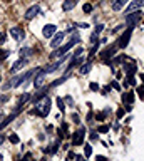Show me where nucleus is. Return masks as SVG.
I'll return each mask as SVG.
<instances>
[{
    "label": "nucleus",
    "mask_w": 144,
    "mask_h": 161,
    "mask_svg": "<svg viewBox=\"0 0 144 161\" xmlns=\"http://www.w3.org/2000/svg\"><path fill=\"white\" fill-rule=\"evenodd\" d=\"M97 49H99V40H97L96 44H92V49H91V52H89V57H92V55H96Z\"/></svg>",
    "instance_id": "32"
},
{
    "label": "nucleus",
    "mask_w": 144,
    "mask_h": 161,
    "mask_svg": "<svg viewBox=\"0 0 144 161\" xmlns=\"http://www.w3.org/2000/svg\"><path fill=\"white\" fill-rule=\"evenodd\" d=\"M127 2H129V0H112V10H114V12H119V10H121Z\"/></svg>",
    "instance_id": "21"
},
{
    "label": "nucleus",
    "mask_w": 144,
    "mask_h": 161,
    "mask_svg": "<svg viewBox=\"0 0 144 161\" xmlns=\"http://www.w3.org/2000/svg\"><path fill=\"white\" fill-rule=\"evenodd\" d=\"M40 5H32L30 8H27V12H25V15H24V17H25V20H32L34 17H37L39 14H40Z\"/></svg>",
    "instance_id": "13"
},
{
    "label": "nucleus",
    "mask_w": 144,
    "mask_h": 161,
    "mask_svg": "<svg viewBox=\"0 0 144 161\" xmlns=\"http://www.w3.org/2000/svg\"><path fill=\"white\" fill-rule=\"evenodd\" d=\"M87 123H92V113L87 114Z\"/></svg>",
    "instance_id": "50"
},
{
    "label": "nucleus",
    "mask_w": 144,
    "mask_h": 161,
    "mask_svg": "<svg viewBox=\"0 0 144 161\" xmlns=\"http://www.w3.org/2000/svg\"><path fill=\"white\" fill-rule=\"evenodd\" d=\"M10 35L13 37V40L22 42V40L25 39V30L20 29V27H12V29H10Z\"/></svg>",
    "instance_id": "12"
},
{
    "label": "nucleus",
    "mask_w": 144,
    "mask_h": 161,
    "mask_svg": "<svg viewBox=\"0 0 144 161\" xmlns=\"http://www.w3.org/2000/svg\"><path fill=\"white\" fill-rule=\"evenodd\" d=\"M8 55H10V50H7V49H0V60H5Z\"/></svg>",
    "instance_id": "29"
},
{
    "label": "nucleus",
    "mask_w": 144,
    "mask_h": 161,
    "mask_svg": "<svg viewBox=\"0 0 144 161\" xmlns=\"http://www.w3.org/2000/svg\"><path fill=\"white\" fill-rule=\"evenodd\" d=\"M40 69H42V67H34V69H30V70H27V72H22L20 75H15V77H12L10 80H8V82L3 84V91H8V89H12V87H19V86H22L27 79L34 77V75H35Z\"/></svg>",
    "instance_id": "1"
},
{
    "label": "nucleus",
    "mask_w": 144,
    "mask_h": 161,
    "mask_svg": "<svg viewBox=\"0 0 144 161\" xmlns=\"http://www.w3.org/2000/svg\"><path fill=\"white\" fill-rule=\"evenodd\" d=\"M97 131H99V133H102V134H106V133H109V126H107V124H104V126H99V128H97Z\"/></svg>",
    "instance_id": "36"
},
{
    "label": "nucleus",
    "mask_w": 144,
    "mask_h": 161,
    "mask_svg": "<svg viewBox=\"0 0 144 161\" xmlns=\"http://www.w3.org/2000/svg\"><path fill=\"white\" fill-rule=\"evenodd\" d=\"M86 133H87L86 126H81V128H79L76 133L72 134L71 144H72V146H82V144H84V138H86Z\"/></svg>",
    "instance_id": "3"
},
{
    "label": "nucleus",
    "mask_w": 144,
    "mask_h": 161,
    "mask_svg": "<svg viewBox=\"0 0 144 161\" xmlns=\"http://www.w3.org/2000/svg\"><path fill=\"white\" fill-rule=\"evenodd\" d=\"M139 77H141V79H142V84H144V74H141V75H139Z\"/></svg>",
    "instance_id": "51"
},
{
    "label": "nucleus",
    "mask_w": 144,
    "mask_h": 161,
    "mask_svg": "<svg viewBox=\"0 0 144 161\" xmlns=\"http://www.w3.org/2000/svg\"><path fill=\"white\" fill-rule=\"evenodd\" d=\"M124 113H126V111H124V108H122V109H119L117 113H116V114H117V119H121L122 116H124Z\"/></svg>",
    "instance_id": "43"
},
{
    "label": "nucleus",
    "mask_w": 144,
    "mask_h": 161,
    "mask_svg": "<svg viewBox=\"0 0 144 161\" xmlns=\"http://www.w3.org/2000/svg\"><path fill=\"white\" fill-rule=\"evenodd\" d=\"M82 52H84V49H82V47H77V49L72 52V59H74V57H79V55H82Z\"/></svg>",
    "instance_id": "35"
},
{
    "label": "nucleus",
    "mask_w": 144,
    "mask_h": 161,
    "mask_svg": "<svg viewBox=\"0 0 144 161\" xmlns=\"http://www.w3.org/2000/svg\"><path fill=\"white\" fill-rule=\"evenodd\" d=\"M91 69H92V64H91V62H86V64H82V65H81V74L87 75L89 72H91Z\"/></svg>",
    "instance_id": "24"
},
{
    "label": "nucleus",
    "mask_w": 144,
    "mask_h": 161,
    "mask_svg": "<svg viewBox=\"0 0 144 161\" xmlns=\"http://www.w3.org/2000/svg\"><path fill=\"white\" fill-rule=\"evenodd\" d=\"M5 143V134H0V144Z\"/></svg>",
    "instance_id": "48"
},
{
    "label": "nucleus",
    "mask_w": 144,
    "mask_h": 161,
    "mask_svg": "<svg viewBox=\"0 0 144 161\" xmlns=\"http://www.w3.org/2000/svg\"><path fill=\"white\" fill-rule=\"evenodd\" d=\"M91 139H94V141L97 139V134H96V131H92V133H91Z\"/></svg>",
    "instance_id": "49"
},
{
    "label": "nucleus",
    "mask_w": 144,
    "mask_h": 161,
    "mask_svg": "<svg viewBox=\"0 0 144 161\" xmlns=\"http://www.w3.org/2000/svg\"><path fill=\"white\" fill-rule=\"evenodd\" d=\"M35 106H37V113H39V116H47L49 113H51V99L44 97V99L39 101Z\"/></svg>",
    "instance_id": "5"
},
{
    "label": "nucleus",
    "mask_w": 144,
    "mask_h": 161,
    "mask_svg": "<svg viewBox=\"0 0 144 161\" xmlns=\"http://www.w3.org/2000/svg\"><path fill=\"white\" fill-rule=\"evenodd\" d=\"M96 161H107L106 156H96Z\"/></svg>",
    "instance_id": "47"
},
{
    "label": "nucleus",
    "mask_w": 144,
    "mask_h": 161,
    "mask_svg": "<svg viewBox=\"0 0 144 161\" xmlns=\"http://www.w3.org/2000/svg\"><path fill=\"white\" fill-rule=\"evenodd\" d=\"M30 55H32V49L30 47H25V49H22L20 50V57H30Z\"/></svg>",
    "instance_id": "27"
},
{
    "label": "nucleus",
    "mask_w": 144,
    "mask_h": 161,
    "mask_svg": "<svg viewBox=\"0 0 144 161\" xmlns=\"http://www.w3.org/2000/svg\"><path fill=\"white\" fill-rule=\"evenodd\" d=\"M132 30L134 27H127V30L124 32L121 37H119L116 40V45H117V49H126L127 47V44H129V40H131V35H132Z\"/></svg>",
    "instance_id": "4"
},
{
    "label": "nucleus",
    "mask_w": 144,
    "mask_h": 161,
    "mask_svg": "<svg viewBox=\"0 0 144 161\" xmlns=\"http://www.w3.org/2000/svg\"><path fill=\"white\" fill-rule=\"evenodd\" d=\"M82 12H84V14H91V12H92V5H91V3H84Z\"/></svg>",
    "instance_id": "33"
},
{
    "label": "nucleus",
    "mask_w": 144,
    "mask_h": 161,
    "mask_svg": "<svg viewBox=\"0 0 144 161\" xmlns=\"http://www.w3.org/2000/svg\"><path fill=\"white\" fill-rule=\"evenodd\" d=\"M141 7H144V0H131V3L126 7V14H131V12H136V10H141Z\"/></svg>",
    "instance_id": "10"
},
{
    "label": "nucleus",
    "mask_w": 144,
    "mask_h": 161,
    "mask_svg": "<svg viewBox=\"0 0 144 161\" xmlns=\"http://www.w3.org/2000/svg\"><path fill=\"white\" fill-rule=\"evenodd\" d=\"M134 99H136V96H134V92H126V94H122V103L124 104H132L134 103Z\"/></svg>",
    "instance_id": "22"
},
{
    "label": "nucleus",
    "mask_w": 144,
    "mask_h": 161,
    "mask_svg": "<svg viewBox=\"0 0 144 161\" xmlns=\"http://www.w3.org/2000/svg\"><path fill=\"white\" fill-rule=\"evenodd\" d=\"M7 99H8V96H7V94H2V96H0V104H2V103H5Z\"/></svg>",
    "instance_id": "45"
},
{
    "label": "nucleus",
    "mask_w": 144,
    "mask_h": 161,
    "mask_svg": "<svg viewBox=\"0 0 144 161\" xmlns=\"http://www.w3.org/2000/svg\"><path fill=\"white\" fill-rule=\"evenodd\" d=\"M27 64H29V59H27V57H20L15 64L12 65V69H10V70H12V72H17V70H20V69L25 67Z\"/></svg>",
    "instance_id": "16"
},
{
    "label": "nucleus",
    "mask_w": 144,
    "mask_h": 161,
    "mask_svg": "<svg viewBox=\"0 0 144 161\" xmlns=\"http://www.w3.org/2000/svg\"><path fill=\"white\" fill-rule=\"evenodd\" d=\"M109 86H111V89H116V91H121V86H119V82H117V80H112V82H111V84H109Z\"/></svg>",
    "instance_id": "38"
},
{
    "label": "nucleus",
    "mask_w": 144,
    "mask_h": 161,
    "mask_svg": "<svg viewBox=\"0 0 144 161\" xmlns=\"http://www.w3.org/2000/svg\"><path fill=\"white\" fill-rule=\"evenodd\" d=\"M77 44H81V35H79L77 32H74V35H72V37H71V40H69V42L67 44H64V45H59V47L56 49V50H54V52L51 54V57L52 59H59V57H62V55H66L67 52H69V50H71L72 47H74V45H77Z\"/></svg>",
    "instance_id": "2"
},
{
    "label": "nucleus",
    "mask_w": 144,
    "mask_h": 161,
    "mask_svg": "<svg viewBox=\"0 0 144 161\" xmlns=\"http://www.w3.org/2000/svg\"><path fill=\"white\" fill-rule=\"evenodd\" d=\"M45 72H44V70L40 69L39 70V72L34 75V89H40L44 84H45Z\"/></svg>",
    "instance_id": "8"
},
{
    "label": "nucleus",
    "mask_w": 144,
    "mask_h": 161,
    "mask_svg": "<svg viewBox=\"0 0 144 161\" xmlns=\"http://www.w3.org/2000/svg\"><path fill=\"white\" fill-rule=\"evenodd\" d=\"M97 37H99V34L94 32V34L91 35V40H89V42H91V44H96V42H97Z\"/></svg>",
    "instance_id": "40"
},
{
    "label": "nucleus",
    "mask_w": 144,
    "mask_h": 161,
    "mask_svg": "<svg viewBox=\"0 0 144 161\" xmlns=\"http://www.w3.org/2000/svg\"><path fill=\"white\" fill-rule=\"evenodd\" d=\"M42 161H45V159H42Z\"/></svg>",
    "instance_id": "53"
},
{
    "label": "nucleus",
    "mask_w": 144,
    "mask_h": 161,
    "mask_svg": "<svg viewBox=\"0 0 144 161\" xmlns=\"http://www.w3.org/2000/svg\"><path fill=\"white\" fill-rule=\"evenodd\" d=\"M5 40H7V34L0 32V45H2V44H5Z\"/></svg>",
    "instance_id": "41"
},
{
    "label": "nucleus",
    "mask_w": 144,
    "mask_h": 161,
    "mask_svg": "<svg viewBox=\"0 0 144 161\" xmlns=\"http://www.w3.org/2000/svg\"><path fill=\"white\" fill-rule=\"evenodd\" d=\"M141 15H142L141 10H136V12L127 14L126 15V25H127V27H136V24L141 20Z\"/></svg>",
    "instance_id": "6"
},
{
    "label": "nucleus",
    "mask_w": 144,
    "mask_h": 161,
    "mask_svg": "<svg viewBox=\"0 0 144 161\" xmlns=\"http://www.w3.org/2000/svg\"><path fill=\"white\" fill-rule=\"evenodd\" d=\"M104 27H106L104 24H97V25H96V30H94V32H96V34H101L102 30H104Z\"/></svg>",
    "instance_id": "39"
},
{
    "label": "nucleus",
    "mask_w": 144,
    "mask_h": 161,
    "mask_svg": "<svg viewBox=\"0 0 144 161\" xmlns=\"http://www.w3.org/2000/svg\"><path fill=\"white\" fill-rule=\"evenodd\" d=\"M0 80H2V77H0Z\"/></svg>",
    "instance_id": "52"
},
{
    "label": "nucleus",
    "mask_w": 144,
    "mask_h": 161,
    "mask_svg": "<svg viewBox=\"0 0 144 161\" xmlns=\"http://www.w3.org/2000/svg\"><path fill=\"white\" fill-rule=\"evenodd\" d=\"M64 37H66V32H56V34L52 35L51 47H52V49H57L59 45H62V42H64Z\"/></svg>",
    "instance_id": "9"
},
{
    "label": "nucleus",
    "mask_w": 144,
    "mask_h": 161,
    "mask_svg": "<svg viewBox=\"0 0 144 161\" xmlns=\"http://www.w3.org/2000/svg\"><path fill=\"white\" fill-rule=\"evenodd\" d=\"M126 82H127V86H132V87L137 86V80H136L134 75H126Z\"/></svg>",
    "instance_id": "26"
},
{
    "label": "nucleus",
    "mask_w": 144,
    "mask_h": 161,
    "mask_svg": "<svg viewBox=\"0 0 144 161\" xmlns=\"http://www.w3.org/2000/svg\"><path fill=\"white\" fill-rule=\"evenodd\" d=\"M8 141H10L12 144H17L20 139H19V136H17V134H10V136H8Z\"/></svg>",
    "instance_id": "34"
},
{
    "label": "nucleus",
    "mask_w": 144,
    "mask_h": 161,
    "mask_svg": "<svg viewBox=\"0 0 144 161\" xmlns=\"http://www.w3.org/2000/svg\"><path fill=\"white\" fill-rule=\"evenodd\" d=\"M64 103L67 104V108H74V104H76V103H74V99L71 97V96H66V97H64Z\"/></svg>",
    "instance_id": "30"
},
{
    "label": "nucleus",
    "mask_w": 144,
    "mask_h": 161,
    "mask_svg": "<svg viewBox=\"0 0 144 161\" xmlns=\"http://www.w3.org/2000/svg\"><path fill=\"white\" fill-rule=\"evenodd\" d=\"M89 89H91L92 92H97V91L101 89V87H99V84H97V82H91V86H89Z\"/></svg>",
    "instance_id": "37"
},
{
    "label": "nucleus",
    "mask_w": 144,
    "mask_h": 161,
    "mask_svg": "<svg viewBox=\"0 0 144 161\" xmlns=\"http://www.w3.org/2000/svg\"><path fill=\"white\" fill-rule=\"evenodd\" d=\"M30 101V94L29 92H24L22 96H20V99L17 101V106H15V109H24V104L25 103H29Z\"/></svg>",
    "instance_id": "19"
},
{
    "label": "nucleus",
    "mask_w": 144,
    "mask_h": 161,
    "mask_svg": "<svg viewBox=\"0 0 144 161\" xmlns=\"http://www.w3.org/2000/svg\"><path fill=\"white\" fill-rule=\"evenodd\" d=\"M82 57H81V55H79V57H74L72 60H71V62H69L67 64V67H66V74H69V72H71V70L74 69V67H77V65H81L82 64Z\"/></svg>",
    "instance_id": "17"
},
{
    "label": "nucleus",
    "mask_w": 144,
    "mask_h": 161,
    "mask_svg": "<svg viewBox=\"0 0 144 161\" xmlns=\"http://www.w3.org/2000/svg\"><path fill=\"white\" fill-rule=\"evenodd\" d=\"M91 154H92V146L86 144L84 146V156H86V158H91Z\"/></svg>",
    "instance_id": "28"
},
{
    "label": "nucleus",
    "mask_w": 144,
    "mask_h": 161,
    "mask_svg": "<svg viewBox=\"0 0 144 161\" xmlns=\"http://www.w3.org/2000/svg\"><path fill=\"white\" fill-rule=\"evenodd\" d=\"M67 79H69V74H66V75H62V77H59L57 80H54V82H52L51 86H49V87H51V89H54V87H57V86H61V84H64V82H66Z\"/></svg>",
    "instance_id": "23"
},
{
    "label": "nucleus",
    "mask_w": 144,
    "mask_h": 161,
    "mask_svg": "<svg viewBox=\"0 0 144 161\" xmlns=\"http://www.w3.org/2000/svg\"><path fill=\"white\" fill-rule=\"evenodd\" d=\"M20 111H22V109H15V111H13L12 114H8L7 118H3V119H2V123H0V131H2L3 128H5V126H8V124H10L12 121H13V119L17 118V114L20 113Z\"/></svg>",
    "instance_id": "14"
},
{
    "label": "nucleus",
    "mask_w": 144,
    "mask_h": 161,
    "mask_svg": "<svg viewBox=\"0 0 144 161\" xmlns=\"http://www.w3.org/2000/svg\"><path fill=\"white\" fill-rule=\"evenodd\" d=\"M74 158H76V154H74L72 151H69V154H67V161H72Z\"/></svg>",
    "instance_id": "44"
},
{
    "label": "nucleus",
    "mask_w": 144,
    "mask_h": 161,
    "mask_svg": "<svg viewBox=\"0 0 144 161\" xmlns=\"http://www.w3.org/2000/svg\"><path fill=\"white\" fill-rule=\"evenodd\" d=\"M56 32H57V27L54 24H47V25H44V29H42V35L45 39H51Z\"/></svg>",
    "instance_id": "15"
},
{
    "label": "nucleus",
    "mask_w": 144,
    "mask_h": 161,
    "mask_svg": "<svg viewBox=\"0 0 144 161\" xmlns=\"http://www.w3.org/2000/svg\"><path fill=\"white\" fill-rule=\"evenodd\" d=\"M72 123H76V124H81V119H79V116H77L76 113L72 114Z\"/></svg>",
    "instance_id": "42"
},
{
    "label": "nucleus",
    "mask_w": 144,
    "mask_h": 161,
    "mask_svg": "<svg viewBox=\"0 0 144 161\" xmlns=\"http://www.w3.org/2000/svg\"><path fill=\"white\" fill-rule=\"evenodd\" d=\"M122 70H124V74H126V75H134L137 72V67H136V64H134V62H131V64H124Z\"/></svg>",
    "instance_id": "18"
},
{
    "label": "nucleus",
    "mask_w": 144,
    "mask_h": 161,
    "mask_svg": "<svg viewBox=\"0 0 144 161\" xmlns=\"http://www.w3.org/2000/svg\"><path fill=\"white\" fill-rule=\"evenodd\" d=\"M124 29V25H117L116 29H112V34H116V32H119V30H122Z\"/></svg>",
    "instance_id": "46"
},
{
    "label": "nucleus",
    "mask_w": 144,
    "mask_h": 161,
    "mask_svg": "<svg viewBox=\"0 0 144 161\" xmlns=\"http://www.w3.org/2000/svg\"><path fill=\"white\" fill-rule=\"evenodd\" d=\"M136 92L139 94L141 101H144V86H136Z\"/></svg>",
    "instance_id": "31"
},
{
    "label": "nucleus",
    "mask_w": 144,
    "mask_h": 161,
    "mask_svg": "<svg viewBox=\"0 0 144 161\" xmlns=\"http://www.w3.org/2000/svg\"><path fill=\"white\" fill-rule=\"evenodd\" d=\"M77 3H79V0H66V2L62 3V10L64 12H69V10H72Z\"/></svg>",
    "instance_id": "20"
},
{
    "label": "nucleus",
    "mask_w": 144,
    "mask_h": 161,
    "mask_svg": "<svg viewBox=\"0 0 144 161\" xmlns=\"http://www.w3.org/2000/svg\"><path fill=\"white\" fill-rule=\"evenodd\" d=\"M49 89H51V87H44V86H42L40 89H37V92L34 94V96H30V103H32V104H37L40 99L47 97V92H49Z\"/></svg>",
    "instance_id": "7"
},
{
    "label": "nucleus",
    "mask_w": 144,
    "mask_h": 161,
    "mask_svg": "<svg viewBox=\"0 0 144 161\" xmlns=\"http://www.w3.org/2000/svg\"><path fill=\"white\" fill-rule=\"evenodd\" d=\"M116 50H117V45H116V42H114L112 45H107V47L102 50V52H101V57H102L104 60H107L109 57L112 59V57H114V54H116Z\"/></svg>",
    "instance_id": "11"
},
{
    "label": "nucleus",
    "mask_w": 144,
    "mask_h": 161,
    "mask_svg": "<svg viewBox=\"0 0 144 161\" xmlns=\"http://www.w3.org/2000/svg\"><path fill=\"white\" fill-rule=\"evenodd\" d=\"M56 103H57V108H59V111H61V113H64V111H66V103H64V99L62 97H56Z\"/></svg>",
    "instance_id": "25"
}]
</instances>
